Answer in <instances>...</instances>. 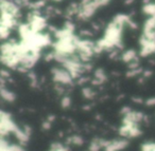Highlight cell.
I'll return each mask as SVG.
<instances>
[{
    "label": "cell",
    "instance_id": "6da1fadb",
    "mask_svg": "<svg viewBox=\"0 0 155 151\" xmlns=\"http://www.w3.org/2000/svg\"><path fill=\"white\" fill-rule=\"evenodd\" d=\"M18 129L19 128L13 121L11 115L5 111H1V113H0V133H1V136L3 137L9 133H15Z\"/></svg>",
    "mask_w": 155,
    "mask_h": 151
},
{
    "label": "cell",
    "instance_id": "7a4b0ae2",
    "mask_svg": "<svg viewBox=\"0 0 155 151\" xmlns=\"http://www.w3.org/2000/svg\"><path fill=\"white\" fill-rule=\"evenodd\" d=\"M52 77L53 80L58 83H62V85H70L73 80V77L71 74L66 70V69H60V68H54L52 69Z\"/></svg>",
    "mask_w": 155,
    "mask_h": 151
},
{
    "label": "cell",
    "instance_id": "3957f363",
    "mask_svg": "<svg viewBox=\"0 0 155 151\" xmlns=\"http://www.w3.org/2000/svg\"><path fill=\"white\" fill-rule=\"evenodd\" d=\"M119 133L123 137H137L141 134V130L137 126V124L123 123L119 129Z\"/></svg>",
    "mask_w": 155,
    "mask_h": 151
},
{
    "label": "cell",
    "instance_id": "277c9868",
    "mask_svg": "<svg viewBox=\"0 0 155 151\" xmlns=\"http://www.w3.org/2000/svg\"><path fill=\"white\" fill-rule=\"evenodd\" d=\"M30 27L31 30L34 33H39L43 29H45L46 27V19L43 18L38 14V12L35 11L31 14L30 16Z\"/></svg>",
    "mask_w": 155,
    "mask_h": 151
},
{
    "label": "cell",
    "instance_id": "5b68a950",
    "mask_svg": "<svg viewBox=\"0 0 155 151\" xmlns=\"http://www.w3.org/2000/svg\"><path fill=\"white\" fill-rule=\"evenodd\" d=\"M97 9H98L97 5L94 1L91 3H87V5H82L80 11L78 13V16L81 19H88V18H91L96 13Z\"/></svg>",
    "mask_w": 155,
    "mask_h": 151
},
{
    "label": "cell",
    "instance_id": "8992f818",
    "mask_svg": "<svg viewBox=\"0 0 155 151\" xmlns=\"http://www.w3.org/2000/svg\"><path fill=\"white\" fill-rule=\"evenodd\" d=\"M129 145V142L124 138L122 140H115L112 142H106V145L104 147L105 151H121L125 149Z\"/></svg>",
    "mask_w": 155,
    "mask_h": 151
},
{
    "label": "cell",
    "instance_id": "52a82bcc",
    "mask_svg": "<svg viewBox=\"0 0 155 151\" xmlns=\"http://www.w3.org/2000/svg\"><path fill=\"white\" fill-rule=\"evenodd\" d=\"M140 46H141V50H140V55L141 56H149L150 54L155 52V41L148 40V39L143 38L141 36Z\"/></svg>",
    "mask_w": 155,
    "mask_h": 151
},
{
    "label": "cell",
    "instance_id": "ba28073f",
    "mask_svg": "<svg viewBox=\"0 0 155 151\" xmlns=\"http://www.w3.org/2000/svg\"><path fill=\"white\" fill-rule=\"evenodd\" d=\"M16 17H14L13 15L9 13H5V12H1V27H5V28L11 30L12 28L16 26Z\"/></svg>",
    "mask_w": 155,
    "mask_h": 151
},
{
    "label": "cell",
    "instance_id": "9c48e42d",
    "mask_svg": "<svg viewBox=\"0 0 155 151\" xmlns=\"http://www.w3.org/2000/svg\"><path fill=\"white\" fill-rule=\"evenodd\" d=\"M121 58H122V60L124 62L131 64V62H133L136 60V58H137V54H136V52L134 51V50H127V51H125L124 53L122 54Z\"/></svg>",
    "mask_w": 155,
    "mask_h": 151
},
{
    "label": "cell",
    "instance_id": "30bf717a",
    "mask_svg": "<svg viewBox=\"0 0 155 151\" xmlns=\"http://www.w3.org/2000/svg\"><path fill=\"white\" fill-rule=\"evenodd\" d=\"M1 97H2L5 102H14V100H15L16 95L12 91L5 89V86H1Z\"/></svg>",
    "mask_w": 155,
    "mask_h": 151
},
{
    "label": "cell",
    "instance_id": "8fae6325",
    "mask_svg": "<svg viewBox=\"0 0 155 151\" xmlns=\"http://www.w3.org/2000/svg\"><path fill=\"white\" fill-rule=\"evenodd\" d=\"M106 80V75L104 73V71L102 69H98L95 71V83L96 85H99L102 83L103 81Z\"/></svg>",
    "mask_w": 155,
    "mask_h": 151
},
{
    "label": "cell",
    "instance_id": "7c38bea8",
    "mask_svg": "<svg viewBox=\"0 0 155 151\" xmlns=\"http://www.w3.org/2000/svg\"><path fill=\"white\" fill-rule=\"evenodd\" d=\"M142 11H143L144 14L149 15L150 17L155 16V3H153V2L146 3V5H144V7L142 8Z\"/></svg>",
    "mask_w": 155,
    "mask_h": 151
},
{
    "label": "cell",
    "instance_id": "4fadbf2b",
    "mask_svg": "<svg viewBox=\"0 0 155 151\" xmlns=\"http://www.w3.org/2000/svg\"><path fill=\"white\" fill-rule=\"evenodd\" d=\"M0 151H14L12 145H10L3 137H1L0 140Z\"/></svg>",
    "mask_w": 155,
    "mask_h": 151
},
{
    "label": "cell",
    "instance_id": "5bb4252c",
    "mask_svg": "<svg viewBox=\"0 0 155 151\" xmlns=\"http://www.w3.org/2000/svg\"><path fill=\"white\" fill-rule=\"evenodd\" d=\"M141 151H155V143H144L141 146Z\"/></svg>",
    "mask_w": 155,
    "mask_h": 151
},
{
    "label": "cell",
    "instance_id": "9a60e30c",
    "mask_svg": "<svg viewBox=\"0 0 155 151\" xmlns=\"http://www.w3.org/2000/svg\"><path fill=\"white\" fill-rule=\"evenodd\" d=\"M51 151H68V149L66 148L65 146H63L62 144L60 143H54L53 145L51 146Z\"/></svg>",
    "mask_w": 155,
    "mask_h": 151
},
{
    "label": "cell",
    "instance_id": "2e32d148",
    "mask_svg": "<svg viewBox=\"0 0 155 151\" xmlns=\"http://www.w3.org/2000/svg\"><path fill=\"white\" fill-rule=\"evenodd\" d=\"M82 93L85 98H93L94 95H95V93H94V91L91 88H84V89L82 90Z\"/></svg>",
    "mask_w": 155,
    "mask_h": 151
},
{
    "label": "cell",
    "instance_id": "e0dca14e",
    "mask_svg": "<svg viewBox=\"0 0 155 151\" xmlns=\"http://www.w3.org/2000/svg\"><path fill=\"white\" fill-rule=\"evenodd\" d=\"M70 140L73 145H78V146H80V145L83 144V138L79 135H73L72 137H70Z\"/></svg>",
    "mask_w": 155,
    "mask_h": 151
},
{
    "label": "cell",
    "instance_id": "ac0fdd59",
    "mask_svg": "<svg viewBox=\"0 0 155 151\" xmlns=\"http://www.w3.org/2000/svg\"><path fill=\"white\" fill-rule=\"evenodd\" d=\"M70 104H71V99L69 96H64V97L62 98V100H61V106L65 109L70 107Z\"/></svg>",
    "mask_w": 155,
    "mask_h": 151
},
{
    "label": "cell",
    "instance_id": "d6986e66",
    "mask_svg": "<svg viewBox=\"0 0 155 151\" xmlns=\"http://www.w3.org/2000/svg\"><path fill=\"white\" fill-rule=\"evenodd\" d=\"M10 35V30L5 27H0V36L2 39H5L7 37H9Z\"/></svg>",
    "mask_w": 155,
    "mask_h": 151
},
{
    "label": "cell",
    "instance_id": "ffe728a7",
    "mask_svg": "<svg viewBox=\"0 0 155 151\" xmlns=\"http://www.w3.org/2000/svg\"><path fill=\"white\" fill-rule=\"evenodd\" d=\"M44 5H45V1H44V0H39V1H37V2L30 5V7L32 8V9H34V10H37V9H41V8H43Z\"/></svg>",
    "mask_w": 155,
    "mask_h": 151
},
{
    "label": "cell",
    "instance_id": "44dd1931",
    "mask_svg": "<svg viewBox=\"0 0 155 151\" xmlns=\"http://www.w3.org/2000/svg\"><path fill=\"white\" fill-rule=\"evenodd\" d=\"M110 0H94V2L97 5L98 8L100 7H104V5H106L108 2H110Z\"/></svg>",
    "mask_w": 155,
    "mask_h": 151
},
{
    "label": "cell",
    "instance_id": "7402d4cb",
    "mask_svg": "<svg viewBox=\"0 0 155 151\" xmlns=\"http://www.w3.org/2000/svg\"><path fill=\"white\" fill-rule=\"evenodd\" d=\"M146 104L148 106H154L155 105V97L154 98H149L148 100H146Z\"/></svg>",
    "mask_w": 155,
    "mask_h": 151
},
{
    "label": "cell",
    "instance_id": "603a6c76",
    "mask_svg": "<svg viewBox=\"0 0 155 151\" xmlns=\"http://www.w3.org/2000/svg\"><path fill=\"white\" fill-rule=\"evenodd\" d=\"M94 0H82V5H87V3L93 2Z\"/></svg>",
    "mask_w": 155,
    "mask_h": 151
},
{
    "label": "cell",
    "instance_id": "cb8c5ba5",
    "mask_svg": "<svg viewBox=\"0 0 155 151\" xmlns=\"http://www.w3.org/2000/svg\"><path fill=\"white\" fill-rule=\"evenodd\" d=\"M54 1H61V0H54Z\"/></svg>",
    "mask_w": 155,
    "mask_h": 151
}]
</instances>
